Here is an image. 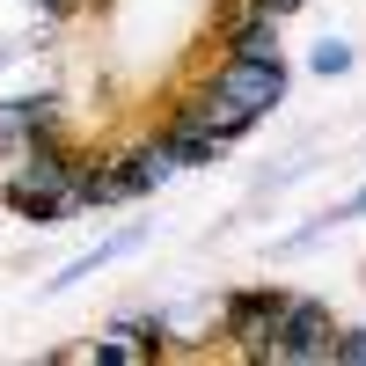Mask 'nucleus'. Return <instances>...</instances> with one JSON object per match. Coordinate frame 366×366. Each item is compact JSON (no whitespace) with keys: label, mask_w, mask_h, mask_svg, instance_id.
Returning a JSON list of instances; mask_svg holds the SVG:
<instances>
[{"label":"nucleus","mask_w":366,"mask_h":366,"mask_svg":"<svg viewBox=\"0 0 366 366\" xmlns=\"http://www.w3.org/2000/svg\"><path fill=\"white\" fill-rule=\"evenodd\" d=\"M212 96L234 103L242 117H264L271 103H286V59H227L220 81H212Z\"/></svg>","instance_id":"obj_1"},{"label":"nucleus","mask_w":366,"mask_h":366,"mask_svg":"<svg viewBox=\"0 0 366 366\" xmlns=\"http://www.w3.org/2000/svg\"><path fill=\"white\" fill-rule=\"evenodd\" d=\"M330 315H322V300H286L279 308V330H271V359H330Z\"/></svg>","instance_id":"obj_2"},{"label":"nucleus","mask_w":366,"mask_h":366,"mask_svg":"<svg viewBox=\"0 0 366 366\" xmlns=\"http://www.w3.org/2000/svg\"><path fill=\"white\" fill-rule=\"evenodd\" d=\"M279 308H286L279 293H234V300H227V322H234V337L249 345V352H264L271 330H279Z\"/></svg>","instance_id":"obj_3"},{"label":"nucleus","mask_w":366,"mask_h":366,"mask_svg":"<svg viewBox=\"0 0 366 366\" xmlns=\"http://www.w3.org/2000/svg\"><path fill=\"white\" fill-rule=\"evenodd\" d=\"M132 249H139V227H132V234H117V242H103V249H88V257H74V264H66V271H59V279H51V293H66V286H81V279H96L103 264L132 257Z\"/></svg>","instance_id":"obj_4"},{"label":"nucleus","mask_w":366,"mask_h":366,"mask_svg":"<svg viewBox=\"0 0 366 366\" xmlns=\"http://www.w3.org/2000/svg\"><path fill=\"white\" fill-rule=\"evenodd\" d=\"M234 59H279V15H249L234 29Z\"/></svg>","instance_id":"obj_5"},{"label":"nucleus","mask_w":366,"mask_h":366,"mask_svg":"<svg viewBox=\"0 0 366 366\" xmlns=\"http://www.w3.org/2000/svg\"><path fill=\"white\" fill-rule=\"evenodd\" d=\"M51 125V96H22V103H0V139H15V132H37Z\"/></svg>","instance_id":"obj_6"},{"label":"nucleus","mask_w":366,"mask_h":366,"mask_svg":"<svg viewBox=\"0 0 366 366\" xmlns=\"http://www.w3.org/2000/svg\"><path fill=\"white\" fill-rule=\"evenodd\" d=\"M330 359H337V366H366V330H345V337H330Z\"/></svg>","instance_id":"obj_7"},{"label":"nucleus","mask_w":366,"mask_h":366,"mask_svg":"<svg viewBox=\"0 0 366 366\" xmlns=\"http://www.w3.org/2000/svg\"><path fill=\"white\" fill-rule=\"evenodd\" d=\"M345 66H352V44H345V37L315 44V74H345Z\"/></svg>","instance_id":"obj_8"},{"label":"nucleus","mask_w":366,"mask_h":366,"mask_svg":"<svg viewBox=\"0 0 366 366\" xmlns=\"http://www.w3.org/2000/svg\"><path fill=\"white\" fill-rule=\"evenodd\" d=\"M300 0H257V15H293Z\"/></svg>","instance_id":"obj_9"}]
</instances>
